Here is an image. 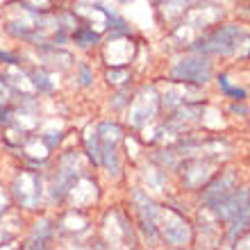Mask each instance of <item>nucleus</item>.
<instances>
[{"label":"nucleus","mask_w":250,"mask_h":250,"mask_svg":"<svg viewBox=\"0 0 250 250\" xmlns=\"http://www.w3.org/2000/svg\"><path fill=\"white\" fill-rule=\"evenodd\" d=\"M187 50L211 60L232 57L246 62L250 60V27L246 23H216L191 41Z\"/></svg>","instance_id":"f257e3e1"},{"label":"nucleus","mask_w":250,"mask_h":250,"mask_svg":"<svg viewBox=\"0 0 250 250\" xmlns=\"http://www.w3.org/2000/svg\"><path fill=\"white\" fill-rule=\"evenodd\" d=\"M93 166L89 164L82 148H60L57 155H53L50 168L46 173V203L48 207H62L68 196L71 187L80 175L91 171Z\"/></svg>","instance_id":"f03ea898"},{"label":"nucleus","mask_w":250,"mask_h":250,"mask_svg":"<svg viewBox=\"0 0 250 250\" xmlns=\"http://www.w3.org/2000/svg\"><path fill=\"white\" fill-rule=\"evenodd\" d=\"M209 211L218 218V223H223L221 239L225 246H237L250 232V187L237 185Z\"/></svg>","instance_id":"7ed1b4c3"},{"label":"nucleus","mask_w":250,"mask_h":250,"mask_svg":"<svg viewBox=\"0 0 250 250\" xmlns=\"http://www.w3.org/2000/svg\"><path fill=\"white\" fill-rule=\"evenodd\" d=\"M9 196L16 209L23 214H37L48 207L46 203V173L34 171L30 166L21 164L14 168L12 178L7 182Z\"/></svg>","instance_id":"20e7f679"},{"label":"nucleus","mask_w":250,"mask_h":250,"mask_svg":"<svg viewBox=\"0 0 250 250\" xmlns=\"http://www.w3.org/2000/svg\"><path fill=\"white\" fill-rule=\"evenodd\" d=\"M127 203H130V214L134 218V225H137L139 241H144L146 246L162 244V237H159V209H162V205H157L150 191H146L144 187H130Z\"/></svg>","instance_id":"39448f33"},{"label":"nucleus","mask_w":250,"mask_h":250,"mask_svg":"<svg viewBox=\"0 0 250 250\" xmlns=\"http://www.w3.org/2000/svg\"><path fill=\"white\" fill-rule=\"evenodd\" d=\"M98 237L107 244V248H137L139 232L134 225V218L123 207H112L103 214V218L96 225Z\"/></svg>","instance_id":"423d86ee"},{"label":"nucleus","mask_w":250,"mask_h":250,"mask_svg":"<svg viewBox=\"0 0 250 250\" xmlns=\"http://www.w3.org/2000/svg\"><path fill=\"white\" fill-rule=\"evenodd\" d=\"M57 218V239L68 241L71 248H89L96 232V221L91 218L89 209H78V207H60L55 214Z\"/></svg>","instance_id":"0eeeda50"},{"label":"nucleus","mask_w":250,"mask_h":250,"mask_svg":"<svg viewBox=\"0 0 250 250\" xmlns=\"http://www.w3.org/2000/svg\"><path fill=\"white\" fill-rule=\"evenodd\" d=\"M214 73H216V66L211 57H205V55L198 53H187L180 55L178 60L171 64V82L175 84H189V86H207L214 80Z\"/></svg>","instance_id":"6e6552de"},{"label":"nucleus","mask_w":250,"mask_h":250,"mask_svg":"<svg viewBox=\"0 0 250 250\" xmlns=\"http://www.w3.org/2000/svg\"><path fill=\"white\" fill-rule=\"evenodd\" d=\"M159 112H162V98L157 84H144L132 91V100L125 109V121L134 132H141L146 125L157 119Z\"/></svg>","instance_id":"1a4fd4ad"},{"label":"nucleus","mask_w":250,"mask_h":250,"mask_svg":"<svg viewBox=\"0 0 250 250\" xmlns=\"http://www.w3.org/2000/svg\"><path fill=\"white\" fill-rule=\"evenodd\" d=\"M159 237H162V244L171 246V248H182V246L193 244L196 232L185 218L182 209L171 207V205H162V209H159Z\"/></svg>","instance_id":"9d476101"},{"label":"nucleus","mask_w":250,"mask_h":250,"mask_svg":"<svg viewBox=\"0 0 250 250\" xmlns=\"http://www.w3.org/2000/svg\"><path fill=\"white\" fill-rule=\"evenodd\" d=\"M103 66H132L137 60L139 43L132 34L125 32H105L103 43L96 50Z\"/></svg>","instance_id":"9b49d317"},{"label":"nucleus","mask_w":250,"mask_h":250,"mask_svg":"<svg viewBox=\"0 0 250 250\" xmlns=\"http://www.w3.org/2000/svg\"><path fill=\"white\" fill-rule=\"evenodd\" d=\"M57 241V218L50 211H37L34 218L25 225V239L21 241V248L27 250H48Z\"/></svg>","instance_id":"f8f14e48"},{"label":"nucleus","mask_w":250,"mask_h":250,"mask_svg":"<svg viewBox=\"0 0 250 250\" xmlns=\"http://www.w3.org/2000/svg\"><path fill=\"white\" fill-rule=\"evenodd\" d=\"M218 168H221V166H218L216 159L205 157V155H191V157L180 159V164L175 171H178L180 180H182L185 191H191V193H193V191L200 189Z\"/></svg>","instance_id":"ddd939ff"},{"label":"nucleus","mask_w":250,"mask_h":250,"mask_svg":"<svg viewBox=\"0 0 250 250\" xmlns=\"http://www.w3.org/2000/svg\"><path fill=\"white\" fill-rule=\"evenodd\" d=\"M237 185H239V171H234V168H223V171H221V168H218V171L196 191L198 203H200L203 209H211L221 198L228 196Z\"/></svg>","instance_id":"4468645a"},{"label":"nucleus","mask_w":250,"mask_h":250,"mask_svg":"<svg viewBox=\"0 0 250 250\" xmlns=\"http://www.w3.org/2000/svg\"><path fill=\"white\" fill-rule=\"evenodd\" d=\"M103 200V187H100L98 178L91 171H86L84 175H80L75 180V185L71 187L68 196H66L62 207H78V209H89L98 207Z\"/></svg>","instance_id":"2eb2a0df"},{"label":"nucleus","mask_w":250,"mask_h":250,"mask_svg":"<svg viewBox=\"0 0 250 250\" xmlns=\"http://www.w3.org/2000/svg\"><path fill=\"white\" fill-rule=\"evenodd\" d=\"M37 55V64L46 66L55 73H71V68L75 66V55L68 50V46H43V48H34Z\"/></svg>","instance_id":"dca6fc26"},{"label":"nucleus","mask_w":250,"mask_h":250,"mask_svg":"<svg viewBox=\"0 0 250 250\" xmlns=\"http://www.w3.org/2000/svg\"><path fill=\"white\" fill-rule=\"evenodd\" d=\"M25 66V75L30 80V86L37 96H43V98H55L57 91H60V82H57V75L60 73L50 71L41 64H23Z\"/></svg>","instance_id":"f3484780"},{"label":"nucleus","mask_w":250,"mask_h":250,"mask_svg":"<svg viewBox=\"0 0 250 250\" xmlns=\"http://www.w3.org/2000/svg\"><path fill=\"white\" fill-rule=\"evenodd\" d=\"M25 225H27L25 214L12 205L0 216V248H9L12 244H16L21 239V234L25 232Z\"/></svg>","instance_id":"a211bd4d"},{"label":"nucleus","mask_w":250,"mask_h":250,"mask_svg":"<svg viewBox=\"0 0 250 250\" xmlns=\"http://www.w3.org/2000/svg\"><path fill=\"white\" fill-rule=\"evenodd\" d=\"M71 43L78 50H82V53H96L100 48V43H103V32L100 30H96V27L91 25V23H86V21H82L75 30L71 32Z\"/></svg>","instance_id":"6ab92c4d"},{"label":"nucleus","mask_w":250,"mask_h":250,"mask_svg":"<svg viewBox=\"0 0 250 250\" xmlns=\"http://www.w3.org/2000/svg\"><path fill=\"white\" fill-rule=\"evenodd\" d=\"M71 75L80 91H91L96 82H98V71H96L91 60H78L75 66L71 68Z\"/></svg>","instance_id":"aec40b11"},{"label":"nucleus","mask_w":250,"mask_h":250,"mask_svg":"<svg viewBox=\"0 0 250 250\" xmlns=\"http://www.w3.org/2000/svg\"><path fill=\"white\" fill-rule=\"evenodd\" d=\"M103 80H105V84L112 86V89H125V86H132L134 73L130 71V66H105Z\"/></svg>","instance_id":"412c9836"},{"label":"nucleus","mask_w":250,"mask_h":250,"mask_svg":"<svg viewBox=\"0 0 250 250\" xmlns=\"http://www.w3.org/2000/svg\"><path fill=\"white\" fill-rule=\"evenodd\" d=\"M130 100H132V86H125V89H112L107 105H109V109H112L114 114H125L127 105H130Z\"/></svg>","instance_id":"4be33fe9"},{"label":"nucleus","mask_w":250,"mask_h":250,"mask_svg":"<svg viewBox=\"0 0 250 250\" xmlns=\"http://www.w3.org/2000/svg\"><path fill=\"white\" fill-rule=\"evenodd\" d=\"M37 134H39L43 146H46L53 155L60 150V148H64V141H66V137H68L66 130H41V132H37Z\"/></svg>","instance_id":"5701e85b"},{"label":"nucleus","mask_w":250,"mask_h":250,"mask_svg":"<svg viewBox=\"0 0 250 250\" xmlns=\"http://www.w3.org/2000/svg\"><path fill=\"white\" fill-rule=\"evenodd\" d=\"M25 64V57L16 50H5V48H0V66L7 68V66H23Z\"/></svg>","instance_id":"b1692460"},{"label":"nucleus","mask_w":250,"mask_h":250,"mask_svg":"<svg viewBox=\"0 0 250 250\" xmlns=\"http://www.w3.org/2000/svg\"><path fill=\"white\" fill-rule=\"evenodd\" d=\"M12 205L14 203H12V196H9V189H7V182H0V216H2Z\"/></svg>","instance_id":"393cba45"},{"label":"nucleus","mask_w":250,"mask_h":250,"mask_svg":"<svg viewBox=\"0 0 250 250\" xmlns=\"http://www.w3.org/2000/svg\"><path fill=\"white\" fill-rule=\"evenodd\" d=\"M116 2H119V5H130L132 0H116Z\"/></svg>","instance_id":"a878e982"}]
</instances>
